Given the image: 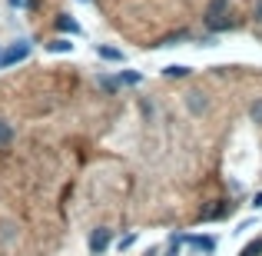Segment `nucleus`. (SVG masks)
<instances>
[{"mask_svg":"<svg viewBox=\"0 0 262 256\" xmlns=\"http://www.w3.org/2000/svg\"><path fill=\"white\" fill-rule=\"evenodd\" d=\"M239 256H262V237H256L252 243H246L243 250H239Z\"/></svg>","mask_w":262,"mask_h":256,"instance_id":"obj_12","label":"nucleus"},{"mask_svg":"<svg viewBox=\"0 0 262 256\" xmlns=\"http://www.w3.org/2000/svg\"><path fill=\"white\" fill-rule=\"evenodd\" d=\"M100 87H103V90H110V93H116V90H120V80H113V77H100Z\"/></svg>","mask_w":262,"mask_h":256,"instance_id":"obj_14","label":"nucleus"},{"mask_svg":"<svg viewBox=\"0 0 262 256\" xmlns=\"http://www.w3.org/2000/svg\"><path fill=\"white\" fill-rule=\"evenodd\" d=\"M183 40H192V33H189V30L169 33V37H163V40H160V44H156V47H179V44H183Z\"/></svg>","mask_w":262,"mask_h":256,"instance_id":"obj_9","label":"nucleus"},{"mask_svg":"<svg viewBox=\"0 0 262 256\" xmlns=\"http://www.w3.org/2000/svg\"><path fill=\"white\" fill-rule=\"evenodd\" d=\"M249 113H252V120H256V123H262V100L252 103V110H249Z\"/></svg>","mask_w":262,"mask_h":256,"instance_id":"obj_15","label":"nucleus"},{"mask_svg":"<svg viewBox=\"0 0 262 256\" xmlns=\"http://www.w3.org/2000/svg\"><path fill=\"white\" fill-rule=\"evenodd\" d=\"M206 27L216 33L236 27V20H229V0H209V7H206Z\"/></svg>","mask_w":262,"mask_h":256,"instance_id":"obj_1","label":"nucleus"},{"mask_svg":"<svg viewBox=\"0 0 262 256\" xmlns=\"http://www.w3.org/2000/svg\"><path fill=\"white\" fill-rule=\"evenodd\" d=\"M27 57H30V40H13V44H7L4 50H0V70L24 64Z\"/></svg>","mask_w":262,"mask_h":256,"instance_id":"obj_2","label":"nucleus"},{"mask_svg":"<svg viewBox=\"0 0 262 256\" xmlns=\"http://www.w3.org/2000/svg\"><path fill=\"white\" fill-rule=\"evenodd\" d=\"M13 143V127L7 120H0V150H7Z\"/></svg>","mask_w":262,"mask_h":256,"instance_id":"obj_11","label":"nucleus"},{"mask_svg":"<svg viewBox=\"0 0 262 256\" xmlns=\"http://www.w3.org/2000/svg\"><path fill=\"white\" fill-rule=\"evenodd\" d=\"M96 53H100L103 60H113V64H123V60H126V57H123V50H116V47H106V44L96 47Z\"/></svg>","mask_w":262,"mask_h":256,"instance_id":"obj_7","label":"nucleus"},{"mask_svg":"<svg viewBox=\"0 0 262 256\" xmlns=\"http://www.w3.org/2000/svg\"><path fill=\"white\" fill-rule=\"evenodd\" d=\"M252 17H256V24H262V0H256V10H252Z\"/></svg>","mask_w":262,"mask_h":256,"instance_id":"obj_17","label":"nucleus"},{"mask_svg":"<svg viewBox=\"0 0 262 256\" xmlns=\"http://www.w3.org/2000/svg\"><path fill=\"white\" fill-rule=\"evenodd\" d=\"M110 243H113V230H110V226H96V230L90 233V253L93 256H103L110 250Z\"/></svg>","mask_w":262,"mask_h":256,"instance_id":"obj_3","label":"nucleus"},{"mask_svg":"<svg viewBox=\"0 0 262 256\" xmlns=\"http://www.w3.org/2000/svg\"><path fill=\"white\" fill-rule=\"evenodd\" d=\"M252 206H256V210H262V193H256V196H252Z\"/></svg>","mask_w":262,"mask_h":256,"instance_id":"obj_18","label":"nucleus"},{"mask_svg":"<svg viewBox=\"0 0 262 256\" xmlns=\"http://www.w3.org/2000/svg\"><path fill=\"white\" fill-rule=\"evenodd\" d=\"M226 213H229V203H223V206H212V210H206V216H203V220H223Z\"/></svg>","mask_w":262,"mask_h":256,"instance_id":"obj_13","label":"nucleus"},{"mask_svg":"<svg viewBox=\"0 0 262 256\" xmlns=\"http://www.w3.org/2000/svg\"><path fill=\"white\" fill-rule=\"evenodd\" d=\"M47 50H50V53H73V44L67 37H53L50 44H47Z\"/></svg>","mask_w":262,"mask_h":256,"instance_id":"obj_8","label":"nucleus"},{"mask_svg":"<svg viewBox=\"0 0 262 256\" xmlns=\"http://www.w3.org/2000/svg\"><path fill=\"white\" fill-rule=\"evenodd\" d=\"M133 243H136V233H126V237L120 240V250H129V246H133Z\"/></svg>","mask_w":262,"mask_h":256,"instance_id":"obj_16","label":"nucleus"},{"mask_svg":"<svg viewBox=\"0 0 262 256\" xmlns=\"http://www.w3.org/2000/svg\"><path fill=\"white\" fill-rule=\"evenodd\" d=\"M57 30L60 33H80V24L70 17V13H60V17H57Z\"/></svg>","mask_w":262,"mask_h":256,"instance_id":"obj_4","label":"nucleus"},{"mask_svg":"<svg viewBox=\"0 0 262 256\" xmlns=\"http://www.w3.org/2000/svg\"><path fill=\"white\" fill-rule=\"evenodd\" d=\"M83 4H86V0H83Z\"/></svg>","mask_w":262,"mask_h":256,"instance_id":"obj_19","label":"nucleus"},{"mask_svg":"<svg viewBox=\"0 0 262 256\" xmlns=\"http://www.w3.org/2000/svg\"><path fill=\"white\" fill-rule=\"evenodd\" d=\"M186 107H189L192 113H203V110H206V93H203V90L189 93V96H186Z\"/></svg>","mask_w":262,"mask_h":256,"instance_id":"obj_6","label":"nucleus"},{"mask_svg":"<svg viewBox=\"0 0 262 256\" xmlns=\"http://www.w3.org/2000/svg\"><path fill=\"white\" fill-rule=\"evenodd\" d=\"M189 73H192V67H186V64H169V67H163V77H169V80L189 77Z\"/></svg>","mask_w":262,"mask_h":256,"instance_id":"obj_5","label":"nucleus"},{"mask_svg":"<svg viewBox=\"0 0 262 256\" xmlns=\"http://www.w3.org/2000/svg\"><path fill=\"white\" fill-rule=\"evenodd\" d=\"M116 80H120V87H136V84H143V73H136V70H123Z\"/></svg>","mask_w":262,"mask_h":256,"instance_id":"obj_10","label":"nucleus"}]
</instances>
